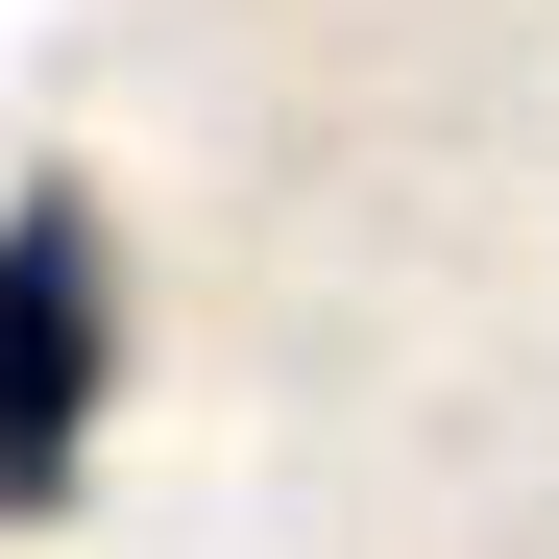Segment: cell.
<instances>
[{"mask_svg": "<svg viewBox=\"0 0 559 559\" xmlns=\"http://www.w3.org/2000/svg\"><path fill=\"white\" fill-rule=\"evenodd\" d=\"M98 390H122V267H98V195H0V535H25V511H73Z\"/></svg>", "mask_w": 559, "mask_h": 559, "instance_id": "6da1fadb", "label": "cell"}]
</instances>
